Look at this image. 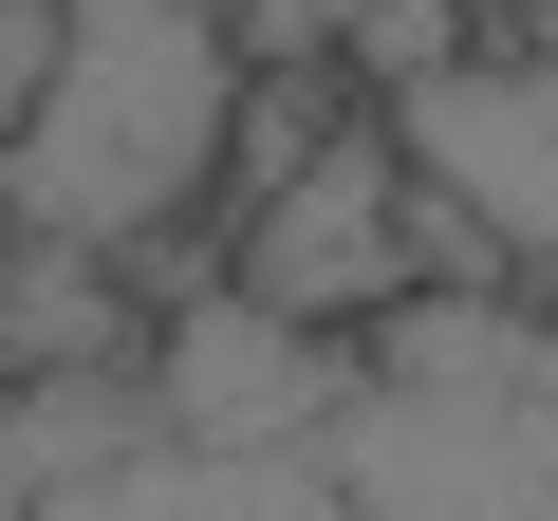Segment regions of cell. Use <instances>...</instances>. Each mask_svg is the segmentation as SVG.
<instances>
[{
  "mask_svg": "<svg viewBox=\"0 0 558 521\" xmlns=\"http://www.w3.org/2000/svg\"><path fill=\"white\" fill-rule=\"evenodd\" d=\"M242 168V20L223 0H57V75L0 131V223L149 260Z\"/></svg>",
  "mask_w": 558,
  "mask_h": 521,
  "instance_id": "cell-1",
  "label": "cell"
},
{
  "mask_svg": "<svg viewBox=\"0 0 558 521\" xmlns=\"http://www.w3.org/2000/svg\"><path fill=\"white\" fill-rule=\"evenodd\" d=\"M336 484L373 521H558V317L391 299L336 410Z\"/></svg>",
  "mask_w": 558,
  "mask_h": 521,
  "instance_id": "cell-2",
  "label": "cell"
},
{
  "mask_svg": "<svg viewBox=\"0 0 558 521\" xmlns=\"http://www.w3.org/2000/svg\"><path fill=\"white\" fill-rule=\"evenodd\" d=\"M391 149H410V186L484 242V260H521V280H558V57L539 38H447V57H410L391 75Z\"/></svg>",
  "mask_w": 558,
  "mask_h": 521,
  "instance_id": "cell-3",
  "label": "cell"
},
{
  "mask_svg": "<svg viewBox=\"0 0 558 521\" xmlns=\"http://www.w3.org/2000/svg\"><path fill=\"white\" fill-rule=\"evenodd\" d=\"M354 373H373V354H336V317L260 299V280L149 317V428H186V447H336Z\"/></svg>",
  "mask_w": 558,
  "mask_h": 521,
  "instance_id": "cell-4",
  "label": "cell"
},
{
  "mask_svg": "<svg viewBox=\"0 0 558 521\" xmlns=\"http://www.w3.org/2000/svg\"><path fill=\"white\" fill-rule=\"evenodd\" d=\"M410 149L373 131V149H317V168H279L260 205H242V280L260 299H299V317H391L410 299Z\"/></svg>",
  "mask_w": 558,
  "mask_h": 521,
  "instance_id": "cell-5",
  "label": "cell"
},
{
  "mask_svg": "<svg viewBox=\"0 0 558 521\" xmlns=\"http://www.w3.org/2000/svg\"><path fill=\"white\" fill-rule=\"evenodd\" d=\"M38 521H373V502L336 484V447H186V428H149V465L38 484Z\"/></svg>",
  "mask_w": 558,
  "mask_h": 521,
  "instance_id": "cell-6",
  "label": "cell"
},
{
  "mask_svg": "<svg viewBox=\"0 0 558 521\" xmlns=\"http://www.w3.org/2000/svg\"><path fill=\"white\" fill-rule=\"evenodd\" d=\"M38 75H57V0H0V131L38 112Z\"/></svg>",
  "mask_w": 558,
  "mask_h": 521,
  "instance_id": "cell-7",
  "label": "cell"
},
{
  "mask_svg": "<svg viewBox=\"0 0 558 521\" xmlns=\"http://www.w3.org/2000/svg\"><path fill=\"white\" fill-rule=\"evenodd\" d=\"M0 521H38V465H20V447H0Z\"/></svg>",
  "mask_w": 558,
  "mask_h": 521,
  "instance_id": "cell-8",
  "label": "cell"
}]
</instances>
